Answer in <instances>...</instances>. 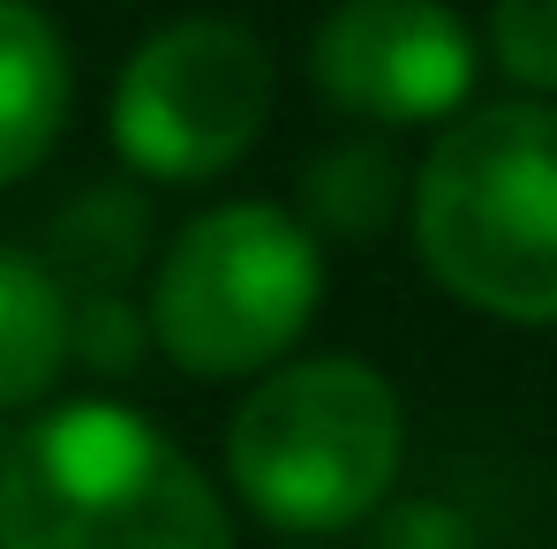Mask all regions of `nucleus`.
Instances as JSON below:
<instances>
[{"mask_svg":"<svg viewBox=\"0 0 557 549\" xmlns=\"http://www.w3.org/2000/svg\"><path fill=\"white\" fill-rule=\"evenodd\" d=\"M414 249L445 294L497 324H557V105L460 113L407 182Z\"/></svg>","mask_w":557,"mask_h":549,"instance_id":"1","label":"nucleus"},{"mask_svg":"<svg viewBox=\"0 0 557 549\" xmlns=\"http://www.w3.org/2000/svg\"><path fill=\"white\" fill-rule=\"evenodd\" d=\"M0 549H234V520L144 414L69 399L0 459Z\"/></svg>","mask_w":557,"mask_h":549,"instance_id":"2","label":"nucleus"},{"mask_svg":"<svg viewBox=\"0 0 557 549\" xmlns=\"http://www.w3.org/2000/svg\"><path fill=\"white\" fill-rule=\"evenodd\" d=\"M399 391L355 354L272 369L226 429L234 489L286 535L362 527L399 482Z\"/></svg>","mask_w":557,"mask_h":549,"instance_id":"3","label":"nucleus"},{"mask_svg":"<svg viewBox=\"0 0 557 549\" xmlns=\"http://www.w3.org/2000/svg\"><path fill=\"white\" fill-rule=\"evenodd\" d=\"M324 294L317 234L278 203H219L188 219L151 278V339L188 376H249L278 362Z\"/></svg>","mask_w":557,"mask_h":549,"instance_id":"4","label":"nucleus"},{"mask_svg":"<svg viewBox=\"0 0 557 549\" xmlns=\"http://www.w3.org/2000/svg\"><path fill=\"white\" fill-rule=\"evenodd\" d=\"M272 121V53L226 15H188L144 38L113 91V144L151 182L226 174Z\"/></svg>","mask_w":557,"mask_h":549,"instance_id":"5","label":"nucleus"},{"mask_svg":"<svg viewBox=\"0 0 557 549\" xmlns=\"http://www.w3.org/2000/svg\"><path fill=\"white\" fill-rule=\"evenodd\" d=\"M317 91L370 128H422L474 91V38L445 0H339L309 38Z\"/></svg>","mask_w":557,"mask_h":549,"instance_id":"6","label":"nucleus"},{"mask_svg":"<svg viewBox=\"0 0 557 549\" xmlns=\"http://www.w3.org/2000/svg\"><path fill=\"white\" fill-rule=\"evenodd\" d=\"M69 121V46L30 0H0V188L46 166Z\"/></svg>","mask_w":557,"mask_h":549,"instance_id":"7","label":"nucleus"},{"mask_svg":"<svg viewBox=\"0 0 557 549\" xmlns=\"http://www.w3.org/2000/svg\"><path fill=\"white\" fill-rule=\"evenodd\" d=\"M69 362V286L23 249H0V407H30Z\"/></svg>","mask_w":557,"mask_h":549,"instance_id":"8","label":"nucleus"},{"mask_svg":"<svg viewBox=\"0 0 557 549\" xmlns=\"http://www.w3.org/2000/svg\"><path fill=\"white\" fill-rule=\"evenodd\" d=\"M399 203H407V174L370 136H347L301 166V226L324 241H376L399 219Z\"/></svg>","mask_w":557,"mask_h":549,"instance_id":"9","label":"nucleus"},{"mask_svg":"<svg viewBox=\"0 0 557 549\" xmlns=\"http://www.w3.org/2000/svg\"><path fill=\"white\" fill-rule=\"evenodd\" d=\"M151 249V211L128 188H84L53 219V264L46 272L76 294H121V278L144 264Z\"/></svg>","mask_w":557,"mask_h":549,"instance_id":"10","label":"nucleus"},{"mask_svg":"<svg viewBox=\"0 0 557 549\" xmlns=\"http://www.w3.org/2000/svg\"><path fill=\"white\" fill-rule=\"evenodd\" d=\"M490 53L520 91L557 98V0H497L490 8Z\"/></svg>","mask_w":557,"mask_h":549,"instance_id":"11","label":"nucleus"},{"mask_svg":"<svg viewBox=\"0 0 557 549\" xmlns=\"http://www.w3.org/2000/svg\"><path fill=\"white\" fill-rule=\"evenodd\" d=\"M144 339H151V316H136V301H121V294L69 301V354H84V369H98V376L136 369Z\"/></svg>","mask_w":557,"mask_h":549,"instance_id":"12","label":"nucleus"},{"mask_svg":"<svg viewBox=\"0 0 557 549\" xmlns=\"http://www.w3.org/2000/svg\"><path fill=\"white\" fill-rule=\"evenodd\" d=\"M376 549H482L474 520H460L453 504L437 497H407L376 520Z\"/></svg>","mask_w":557,"mask_h":549,"instance_id":"13","label":"nucleus"}]
</instances>
